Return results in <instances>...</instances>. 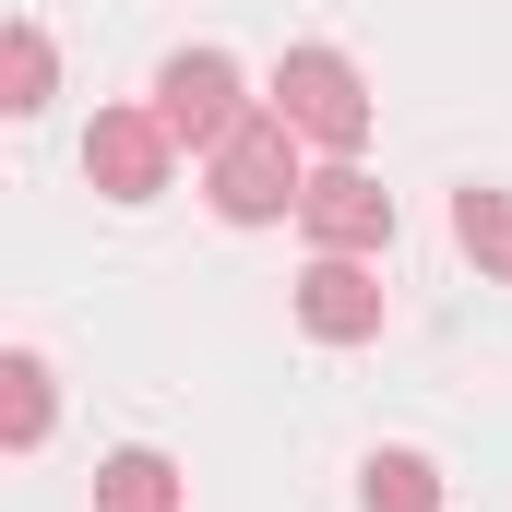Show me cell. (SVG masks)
<instances>
[{
  "label": "cell",
  "instance_id": "obj_1",
  "mask_svg": "<svg viewBox=\"0 0 512 512\" xmlns=\"http://www.w3.org/2000/svg\"><path fill=\"white\" fill-rule=\"evenodd\" d=\"M203 191H215V215H227V227H274V215H298V191H310L298 131L274 120V108H251V120L203 155Z\"/></svg>",
  "mask_w": 512,
  "mask_h": 512
},
{
  "label": "cell",
  "instance_id": "obj_2",
  "mask_svg": "<svg viewBox=\"0 0 512 512\" xmlns=\"http://www.w3.org/2000/svg\"><path fill=\"white\" fill-rule=\"evenodd\" d=\"M262 108L298 131V143H322V155H358V143H370V84H358L346 48H286Z\"/></svg>",
  "mask_w": 512,
  "mask_h": 512
},
{
  "label": "cell",
  "instance_id": "obj_3",
  "mask_svg": "<svg viewBox=\"0 0 512 512\" xmlns=\"http://www.w3.org/2000/svg\"><path fill=\"white\" fill-rule=\"evenodd\" d=\"M155 120L179 131V155H215L227 131L251 120L239 60H227V48H167V60H155Z\"/></svg>",
  "mask_w": 512,
  "mask_h": 512
},
{
  "label": "cell",
  "instance_id": "obj_4",
  "mask_svg": "<svg viewBox=\"0 0 512 512\" xmlns=\"http://www.w3.org/2000/svg\"><path fill=\"white\" fill-rule=\"evenodd\" d=\"M298 227H310V251H358V262H382V251H393V191L358 167V155H334V167H310Z\"/></svg>",
  "mask_w": 512,
  "mask_h": 512
},
{
  "label": "cell",
  "instance_id": "obj_5",
  "mask_svg": "<svg viewBox=\"0 0 512 512\" xmlns=\"http://www.w3.org/2000/svg\"><path fill=\"white\" fill-rule=\"evenodd\" d=\"M167 167H179V131L155 120V108H96V131H84V179H96L108 203H155Z\"/></svg>",
  "mask_w": 512,
  "mask_h": 512
},
{
  "label": "cell",
  "instance_id": "obj_6",
  "mask_svg": "<svg viewBox=\"0 0 512 512\" xmlns=\"http://www.w3.org/2000/svg\"><path fill=\"white\" fill-rule=\"evenodd\" d=\"M298 322L322 334V346H370L382 334V274L358 251H310V274H298Z\"/></svg>",
  "mask_w": 512,
  "mask_h": 512
},
{
  "label": "cell",
  "instance_id": "obj_7",
  "mask_svg": "<svg viewBox=\"0 0 512 512\" xmlns=\"http://www.w3.org/2000/svg\"><path fill=\"white\" fill-rule=\"evenodd\" d=\"M96 512H191V477H179L167 453H143V441H131V453L96 465Z\"/></svg>",
  "mask_w": 512,
  "mask_h": 512
},
{
  "label": "cell",
  "instance_id": "obj_8",
  "mask_svg": "<svg viewBox=\"0 0 512 512\" xmlns=\"http://www.w3.org/2000/svg\"><path fill=\"white\" fill-rule=\"evenodd\" d=\"M48 84H60L48 24H12V36H0V108H12V120H36V108H48Z\"/></svg>",
  "mask_w": 512,
  "mask_h": 512
},
{
  "label": "cell",
  "instance_id": "obj_9",
  "mask_svg": "<svg viewBox=\"0 0 512 512\" xmlns=\"http://www.w3.org/2000/svg\"><path fill=\"white\" fill-rule=\"evenodd\" d=\"M358 501L370 512H441V465L429 453H370L358 465Z\"/></svg>",
  "mask_w": 512,
  "mask_h": 512
},
{
  "label": "cell",
  "instance_id": "obj_10",
  "mask_svg": "<svg viewBox=\"0 0 512 512\" xmlns=\"http://www.w3.org/2000/svg\"><path fill=\"white\" fill-rule=\"evenodd\" d=\"M453 239L489 274H512V191H453Z\"/></svg>",
  "mask_w": 512,
  "mask_h": 512
},
{
  "label": "cell",
  "instance_id": "obj_11",
  "mask_svg": "<svg viewBox=\"0 0 512 512\" xmlns=\"http://www.w3.org/2000/svg\"><path fill=\"white\" fill-rule=\"evenodd\" d=\"M0 382H12V453H36V441H48V358H36V346H12V358H0Z\"/></svg>",
  "mask_w": 512,
  "mask_h": 512
}]
</instances>
